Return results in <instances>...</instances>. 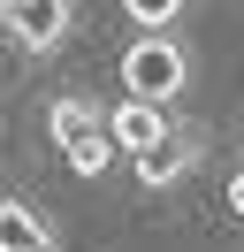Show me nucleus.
Returning <instances> with one entry per match:
<instances>
[{
  "label": "nucleus",
  "mask_w": 244,
  "mask_h": 252,
  "mask_svg": "<svg viewBox=\"0 0 244 252\" xmlns=\"http://www.w3.org/2000/svg\"><path fill=\"white\" fill-rule=\"evenodd\" d=\"M122 92H137V99H183L191 92V46H183L176 31H137L130 38V54H122Z\"/></svg>",
  "instance_id": "1"
},
{
  "label": "nucleus",
  "mask_w": 244,
  "mask_h": 252,
  "mask_svg": "<svg viewBox=\"0 0 244 252\" xmlns=\"http://www.w3.org/2000/svg\"><path fill=\"white\" fill-rule=\"evenodd\" d=\"M198 160H206V130L198 123H168V138H152L145 153H130V176L145 191H168V184H183Z\"/></svg>",
  "instance_id": "2"
},
{
  "label": "nucleus",
  "mask_w": 244,
  "mask_h": 252,
  "mask_svg": "<svg viewBox=\"0 0 244 252\" xmlns=\"http://www.w3.org/2000/svg\"><path fill=\"white\" fill-rule=\"evenodd\" d=\"M0 16H8V38L23 54H54L76 31V0H0Z\"/></svg>",
  "instance_id": "3"
},
{
  "label": "nucleus",
  "mask_w": 244,
  "mask_h": 252,
  "mask_svg": "<svg viewBox=\"0 0 244 252\" xmlns=\"http://www.w3.org/2000/svg\"><path fill=\"white\" fill-rule=\"evenodd\" d=\"M0 252H61V237H54V221L38 214V206L15 191L8 206H0Z\"/></svg>",
  "instance_id": "4"
},
{
  "label": "nucleus",
  "mask_w": 244,
  "mask_h": 252,
  "mask_svg": "<svg viewBox=\"0 0 244 252\" xmlns=\"http://www.w3.org/2000/svg\"><path fill=\"white\" fill-rule=\"evenodd\" d=\"M107 130H115V145L122 153H145L152 138H168V115H160V99H122V107H107Z\"/></svg>",
  "instance_id": "5"
},
{
  "label": "nucleus",
  "mask_w": 244,
  "mask_h": 252,
  "mask_svg": "<svg viewBox=\"0 0 244 252\" xmlns=\"http://www.w3.org/2000/svg\"><path fill=\"white\" fill-rule=\"evenodd\" d=\"M84 130H107V107H99L92 92H61V99H46V138H54V145L84 138Z\"/></svg>",
  "instance_id": "6"
},
{
  "label": "nucleus",
  "mask_w": 244,
  "mask_h": 252,
  "mask_svg": "<svg viewBox=\"0 0 244 252\" xmlns=\"http://www.w3.org/2000/svg\"><path fill=\"white\" fill-rule=\"evenodd\" d=\"M61 153H69V168H76V176H107L122 145H115V130H84V138H69Z\"/></svg>",
  "instance_id": "7"
},
{
  "label": "nucleus",
  "mask_w": 244,
  "mask_h": 252,
  "mask_svg": "<svg viewBox=\"0 0 244 252\" xmlns=\"http://www.w3.org/2000/svg\"><path fill=\"white\" fill-rule=\"evenodd\" d=\"M183 8H191V0H122V16H130L137 31H176Z\"/></svg>",
  "instance_id": "8"
},
{
  "label": "nucleus",
  "mask_w": 244,
  "mask_h": 252,
  "mask_svg": "<svg viewBox=\"0 0 244 252\" xmlns=\"http://www.w3.org/2000/svg\"><path fill=\"white\" fill-rule=\"evenodd\" d=\"M229 214H237V221H244V168H237V176H229Z\"/></svg>",
  "instance_id": "9"
},
{
  "label": "nucleus",
  "mask_w": 244,
  "mask_h": 252,
  "mask_svg": "<svg viewBox=\"0 0 244 252\" xmlns=\"http://www.w3.org/2000/svg\"><path fill=\"white\" fill-rule=\"evenodd\" d=\"M237 138H244V123H237Z\"/></svg>",
  "instance_id": "10"
}]
</instances>
